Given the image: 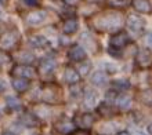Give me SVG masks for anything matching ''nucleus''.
Wrapping results in <instances>:
<instances>
[{"label": "nucleus", "instance_id": "nucleus-1", "mask_svg": "<svg viewBox=\"0 0 152 135\" xmlns=\"http://www.w3.org/2000/svg\"><path fill=\"white\" fill-rule=\"evenodd\" d=\"M91 26L98 29L101 32H111V30H118L123 25V17L119 11H104L101 14H97L91 18Z\"/></svg>", "mask_w": 152, "mask_h": 135}, {"label": "nucleus", "instance_id": "nucleus-32", "mask_svg": "<svg viewBox=\"0 0 152 135\" xmlns=\"http://www.w3.org/2000/svg\"><path fill=\"white\" fill-rule=\"evenodd\" d=\"M105 68H107L108 70H111V72H112V73H115V72H116V66H115V65H109V64H105Z\"/></svg>", "mask_w": 152, "mask_h": 135}, {"label": "nucleus", "instance_id": "nucleus-39", "mask_svg": "<svg viewBox=\"0 0 152 135\" xmlns=\"http://www.w3.org/2000/svg\"><path fill=\"white\" fill-rule=\"evenodd\" d=\"M137 135H145V134H142V132H138V134H137Z\"/></svg>", "mask_w": 152, "mask_h": 135}, {"label": "nucleus", "instance_id": "nucleus-29", "mask_svg": "<svg viewBox=\"0 0 152 135\" xmlns=\"http://www.w3.org/2000/svg\"><path fill=\"white\" fill-rule=\"evenodd\" d=\"M73 135H90V132H88L87 130H83V128H82V130H77V131L73 132Z\"/></svg>", "mask_w": 152, "mask_h": 135}, {"label": "nucleus", "instance_id": "nucleus-3", "mask_svg": "<svg viewBox=\"0 0 152 135\" xmlns=\"http://www.w3.org/2000/svg\"><path fill=\"white\" fill-rule=\"evenodd\" d=\"M11 75H14L15 77H22V79H28L29 80V79H32V77H35L36 70H35L31 65L20 64V65H15V66L12 68Z\"/></svg>", "mask_w": 152, "mask_h": 135}, {"label": "nucleus", "instance_id": "nucleus-6", "mask_svg": "<svg viewBox=\"0 0 152 135\" xmlns=\"http://www.w3.org/2000/svg\"><path fill=\"white\" fill-rule=\"evenodd\" d=\"M109 43L112 48H122L129 43V35L126 32H118L111 36Z\"/></svg>", "mask_w": 152, "mask_h": 135}, {"label": "nucleus", "instance_id": "nucleus-40", "mask_svg": "<svg viewBox=\"0 0 152 135\" xmlns=\"http://www.w3.org/2000/svg\"><path fill=\"white\" fill-rule=\"evenodd\" d=\"M0 17H1V11H0Z\"/></svg>", "mask_w": 152, "mask_h": 135}, {"label": "nucleus", "instance_id": "nucleus-20", "mask_svg": "<svg viewBox=\"0 0 152 135\" xmlns=\"http://www.w3.org/2000/svg\"><path fill=\"white\" fill-rule=\"evenodd\" d=\"M6 105H7V107L11 109V110H20L21 107H22V102H21L20 98L12 97V95L6 98Z\"/></svg>", "mask_w": 152, "mask_h": 135}, {"label": "nucleus", "instance_id": "nucleus-5", "mask_svg": "<svg viewBox=\"0 0 152 135\" xmlns=\"http://www.w3.org/2000/svg\"><path fill=\"white\" fill-rule=\"evenodd\" d=\"M136 62L140 68H149L152 65V54L148 48H141L136 55Z\"/></svg>", "mask_w": 152, "mask_h": 135}, {"label": "nucleus", "instance_id": "nucleus-22", "mask_svg": "<svg viewBox=\"0 0 152 135\" xmlns=\"http://www.w3.org/2000/svg\"><path fill=\"white\" fill-rule=\"evenodd\" d=\"M97 112H98V115L102 116V117H111L113 115V109L111 105L108 103H100L98 107H97Z\"/></svg>", "mask_w": 152, "mask_h": 135}, {"label": "nucleus", "instance_id": "nucleus-8", "mask_svg": "<svg viewBox=\"0 0 152 135\" xmlns=\"http://www.w3.org/2000/svg\"><path fill=\"white\" fill-rule=\"evenodd\" d=\"M46 20V11L43 10H35L28 15L26 21L31 26H37V25H42Z\"/></svg>", "mask_w": 152, "mask_h": 135}, {"label": "nucleus", "instance_id": "nucleus-24", "mask_svg": "<svg viewBox=\"0 0 152 135\" xmlns=\"http://www.w3.org/2000/svg\"><path fill=\"white\" fill-rule=\"evenodd\" d=\"M91 69V64L90 62H79V66H77V73L79 76H86Z\"/></svg>", "mask_w": 152, "mask_h": 135}, {"label": "nucleus", "instance_id": "nucleus-28", "mask_svg": "<svg viewBox=\"0 0 152 135\" xmlns=\"http://www.w3.org/2000/svg\"><path fill=\"white\" fill-rule=\"evenodd\" d=\"M32 60H33V55L29 54V52H24V55H21L20 58V61H22V62H31Z\"/></svg>", "mask_w": 152, "mask_h": 135}, {"label": "nucleus", "instance_id": "nucleus-12", "mask_svg": "<svg viewBox=\"0 0 152 135\" xmlns=\"http://www.w3.org/2000/svg\"><path fill=\"white\" fill-rule=\"evenodd\" d=\"M79 79H80V76H79V73H77L76 69H73V68H71V66L65 68L64 80L66 81V83L68 84H76L77 81H79Z\"/></svg>", "mask_w": 152, "mask_h": 135}, {"label": "nucleus", "instance_id": "nucleus-4", "mask_svg": "<svg viewBox=\"0 0 152 135\" xmlns=\"http://www.w3.org/2000/svg\"><path fill=\"white\" fill-rule=\"evenodd\" d=\"M68 57H69V60L73 61V62H83L87 58V52H86V50L82 46L75 44V46H72V47L69 48Z\"/></svg>", "mask_w": 152, "mask_h": 135}, {"label": "nucleus", "instance_id": "nucleus-31", "mask_svg": "<svg viewBox=\"0 0 152 135\" xmlns=\"http://www.w3.org/2000/svg\"><path fill=\"white\" fill-rule=\"evenodd\" d=\"M109 98H111L112 101L116 99V95H115V92H113V91H108V92H107V99H109Z\"/></svg>", "mask_w": 152, "mask_h": 135}, {"label": "nucleus", "instance_id": "nucleus-15", "mask_svg": "<svg viewBox=\"0 0 152 135\" xmlns=\"http://www.w3.org/2000/svg\"><path fill=\"white\" fill-rule=\"evenodd\" d=\"M91 81L93 84H96L97 87H104L108 84V76L105 72H94L91 76Z\"/></svg>", "mask_w": 152, "mask_h": 135}, {"label": "nucleus", "instance_id": "nucleus-33", "mask_svg": "<svg viewBox=\"0 0 152 135\" xmlns=\"http://www.w3.org/2000/svg\"><path fill=\"white\" fill-rule=\"evenodd\" d=\"M26 4H29V6H37L39 4V1L37 0H24Z\"/></svg>", "mask_w": 152, "mask_h": 135}, {"label": "nucleus", "instance_id": "nucleus-13", "mask_svg": "<svg viewBox=\"0 0 152 135\" xmlns=\"http://www.w3.org/2000/svg\"><path fill=\"white\" fill-rule=\"evenodd\" d=\"M21 123H22V126H25V127H36L37 124H39V121H37V117L33 113H29V112H25V113H22V116H21Z\"/></svg>", "mask_w": 152, "mask_h": 135}, {"label": "nucleus", "instance_id": "nucleus-26", "mask_svg": "<svg viewBox=\"0 0 152 135\" xmlns=\"http://www.w3.org/2000/svg\"><path fill=\"white\" fill-rule=\"evenodd\" d=\"M142 102L152 107V90H147L142 92Z\"/></svg>", "mask_w": 152, "mask_h": 135}, {"label": "nucleus", "instance_id": "nucleus-10", "mask_svg": "<svg viewBox=\"0 0 152 135\" xmlns=\"http://www.w3.org/2000/svg\"><path fill=\"white\" fill-rule=\"evenodd\" d=\"M134 10L141 14H149L152 11V6L149 3V0H133L132 1Z\"/></svg>", "mask_w": 152, "mask_h": 135}, {"label": "nucleus", "instance_id": "nucleus-18", "mask_svg": "<svg viewBox=\"0 0 152 135\" xmlns=\"http://www.w3.org/2000/svg\"><path fill=\"white\" fill-rule=\"evenodd\" d=\"M94 121H96V119H94V116H93L91 113H83V115H80L77 124H79V127H82L83 130H88V128L94 124Z\"/></svg>", "mask_w": 152, "mask_h": 135}, {"label": "nucleus", "instance_id": "nucleus-36", "mask_svg": "<svg viewBox=\"0 0 152 135\" xmlns=\"http://www.w3.org/2000/svg\"><path fill=\"white\" fill-rule=\"evenodd\" d=\"M148 132L152 135V124H149V126H148Z\"/></svg>", "mask_w": 152, "mask_h": 135}, {"label": "nucleus", "instance_id": "nucleus-11", "mask_svg": "<svg viewBox=\"0 0 152 135\" xmlns=\"http://www.w3.org/2000/svg\"><path fill=\"white\" fill-rule=\"evenodd\" d=\"M11 86L17 92H25L29 88V80L22 77H14L11 80Z\"/></svg>", "mask_w": 152, "mask_h": 135}, {"label": "nucleus", "instance_id": "nucleus-7", "mask_svg": "<svg viewBox=\"0 0 152 135\" xmlns=\"http://www.w3.org/2000/svg\"><path fill=\"white\" fill-rule=\"evenodd\" d=\"M17 41H18V37H17V35L14 32H6L0 36V44L6 50L12 48L17 44Z\"/></svg>", "mask_w": 152, "mask_h": 135}, {"label": "nucleus", "instance_id": "nucleus-16", "mask_svg": "<svg viewBox=\"0 0 152 135\" xmlns=\"http://www.w3.org/2000/svg\"><path fill=\"white\" fill-rule=\"evenodd\" d=\"M83 102H84V105H86L87 107L96 106V103H97V92L94 91L93 88H87V90L84 91Z\"/></svg>", "mask_w": 152, "mask_h": 135}, {"label": "nucleus", "instance_id": "nucleus-38", "mask_svg": "<svg viewBox=\"0 0 152 135\" xmlns=\"http://www.w3.org/2000/svg\"><path fill=\"white\" fill-rule=\"evenodd\" d=\"M0 3H6V0H0Z\"/></svg>", "mask_w": 152, "mask_h": 135}, {"label": "nucleus", "instance_id": "nucleus-2", "mask_svg": "<svg viewBox=\"0 0 152 135\" xmlns=\"http://www.w3.org/2000/svg\"><path fill=\"white\" fill-rule=\"evenodd\" d=\"M126 25H127L129 30L133 33V35H141V33L144 32V26H145V22L142 18L137 15H129L127 21H126Z\"/></svg>", "mask_w": 152, "mask_h": 135}, {"label": "nucleus", "instance_id": "nucleus-23", "mask_svg": "<svg viewBox=\"0 0 152 135\" xmlns=\"http://www.w3.org/2000/svg\"><path fill=\"white\" fill-rule=\"evenodd\" d=\"M29 43L35 48H40V47L47 46V40H46V37H43V36H33V37H31Z\"/></svg>", "mask_w": 152, "mask_h": 135}, {"label": "nucleus", "instance_id": "nucleus-21", "mask_svg": "<svg viewBox=\"0 0 152 135\" xmlns=\"http://www.w3.org/2000/svg\"><path fill=\"white\" fill-rule=\"evenodd\" d=\"M115 101H116V105L122 110H127L129 107H130V105H132V97H129V95H119Z\"/></svg>", "mask_w": 152, "mask_h": 135}, {"label": "nucleus", "instance_id": "nucleus-27", "mask_svg": "<svg viewBox=\"0 0 152 135\" xmlns=\"http://www.w3.org/2000/svg\"><path fill=\"white\" fill-rule=\"evenodd\" d=\"M10 62V55L7 52H4L0 50V68H3L4 65H7Z\"/></svg>", "mask_w": 152, "mask_h": 135}, {"label": "nucleus", "instance_id": "nucleus-14", "mask_svg": "<svg viewBox=\"0 0 152 135\" xmlns=\"http://www.w3.org/2000/svg\"><path fill=\"white\" fill-rule=\"evenodd\" d=\"M54 69H56V62L53 60H50V58L43 60L39 65V70L42 75H51L54 72Z\"/></svg>", "mask_w": 152, "mask_h": 135}, {"label": "nucleus", "instance_id": "nucleus-17", "mask_svg": "<svg viewBox=\"0 0 152 135\" xmlns=\"http://www.w3.org/2000/svg\"><path fill=\"white\" fill-rule=\"evenodd\" d=\"M73 128H75V126L69 120H60L58 123H56V130L61 134H71L73 131Z\"/></svg>", "mask_w": 152, "mask_h": 135}, {"label": "nucleus", "instance_id": "nucleus-37", "mask_svg": "<svg viewBox=\"0 0 152 135\" xmlns=\"http://www.w3.org/2000/svg\"><path fill=\"white\" fill-rule=\"evenodd\" d=\"M88 1H94V3H98L100 0H88Z\"/></svg>", "mask_w": 152, "mask_h": 135}, {"label": "nucleus", "instance_id": "nucleus-9", "mask_svg": "<svg viewBox=\"0 0 152 135\" xmlns=\"http://www.w3.org/2000/svg\"><path fill=\"white\" fill-rule=\"evenodd\" d=\"M56 88H57L56 86H46V87H43L42 97H43V99L46 101V102H48V103L57 102L58 95H57V92H56Z\"/></svg>", "mask_w": 152, "mask_h": 135}, {"label": "nucleus", "instance_id": "nucleus-25", "mask_svg": "<svg viewBox=\"0 0 152 135\" xmlns=\"http://www.w3.org/2000/svg\"><path fill=\"white\" fill-rule=\"evenodd\" d=\"M113 84V87L118 88V90H122V91H124V90H129L130 88V83H129L127 80H115V81H112Z\"/></svg>", "mask_w": 152, "mask_h": 135}, {"label": "nucleus", "instance_id": "nucleus-35", "mask_svg": "<svg viewBox=\"0 0 152 135\" xmlns=\"http://www.w3.org/2000/svg\"><path fill=\"white\" fill-rule=\"evenodd\" d=\"M1 135H15L14 132H11V131H6V132H3Z\"/></svg>", "mask_w": 152, "mask_h": 135}, {"label": "nucleus", "instance_id": "nucleus-19", "mask_svg": "<svg viewBox=\"0 0 152 135\" xmlns=\"http://www.w3.org/2000/svg\"><path fill=\"white\" fill-rule=\"evenodd\" d=\"M77 28H79V22L75 18H69V20H66L64 22V32L68 33V35L75 33L77 30Z\"/></svg>", "mask_w": 152, "mask_h": 135}, {"label": "nucleus", "instance_id": "nucleus-34", "mask_svg": "<svg viewBox=\"0 0 152 135\" xmlns=\"http://www.w3.org/2000/svg\"><path fill=\"white\" fill-rule=\"evenodd\" d=\"M116 135H130L127 131H119V132H116Z\"/></svg>", "mask_w": 152, "mask_h": 135}, {"label": "nucleus", "instance_id": "nucleus-30", "mask_svg": "<svg viewBox=\"0 0 152 135\" xmlns=\"http://www.w3.org/2000/svg\"><path fill=\"white\" fill-rule=\"evenodd\" d=\"M64 3L68 4V6H76L79 3V0H64Z\"/></svg>", "mask_w": 152, "mask_h": 135}]
</instances>
